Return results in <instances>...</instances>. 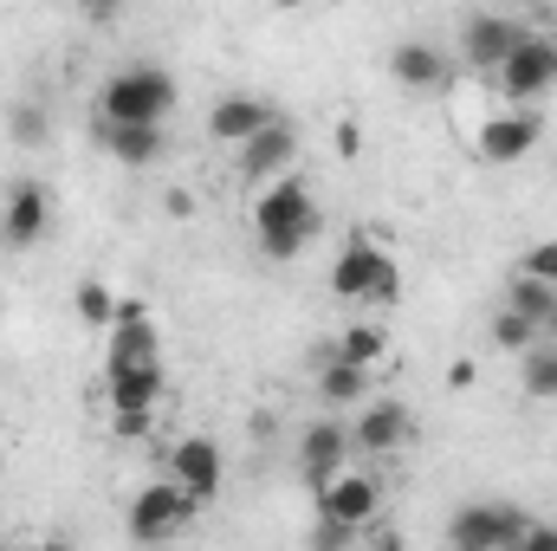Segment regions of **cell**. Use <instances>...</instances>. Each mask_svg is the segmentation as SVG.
Masks as SVG:
<instances>
[{
	"instance_id": "cell-21",
	"label": "cell",
	"mask_w": 557,
	"mask_h": 551,
	"mask_svg": "<svg viewBox=\"0 0 557 551\" xmlns=\"http://www.w3.org/2000/svg\"><path fill=\"white\" fill-rule=\"evenodd\" d=\"M331 357H344V364H357V370H376V364L389 357V331H383L376 318H363V325H350V331L331 344Z\"/></svg>"
},
{
	"instance_id": "cell-2",
	"label": "cell",
	"mask_w": 557,
	"mask_h": 551,
	"mask_svg": "<svg viewBox=\"0 0 557 551\" xmlns=\"http://www.w3.org/2000/svg\"><path fill=\"white\" fill-rule=\"evenodd\" d=\"M331 298L370 305V311H396L403 305V260L376 234H350L337 247V260H331Z\"/></svg>"
},
{
	"instance_id": "cell-13",
	"label": "cell",
	"mask_w": 557,
	"mask_h": 551,
	"mask_svg": "<svg viewBox=\"0 0 557 551\" xmlns=\"http://www.w3.org/2000/svg\"><path fill=\"white\" fill-rule=\"evenodd\" d=\"M52 234V195L39 182H13L0 195V247L7 254H33Z\"/></svg>"
},
{
	"instance_id": "cell-17",
	"label": "cell",
	"mask_w": 557,
	"mask_h": 551,
	"mask_svg": "<svg viewBox=\"0 0 557 551\" xmlns=\"http://www.w3.org/2000/svg\"><path fill=\"white\" fill-rule=\"evenodd\" d=\"M389 78L403 91H441L447 85V52H434L428 39H396L389 46Z\"/></svg>"
},
{
	"instance_id": "cell-23",
	"label": "cell",
	"mask_w": 557,
	"mask_h": 551,
	"mask_svg": "<svg viewBox=\"0 0 557 551\" xmlns=\"http://www.w3.org/2000/svg\"><path fill=\"white\" fill-rule=\"evenodd\" d=\"M506 311H519L525 325H539V331H545V318L557 311V285H545V279H525V273H512V285H506Z\"/></svg>"
},
{
	"instance_id": "cell-28",
	"label": "cell",
	"mask_w": 557,
	"mask_h": 551,
	"mask_svg": "<svg viewBox=\"0 0 557 551\" xmlns=\"http://www.w3.org/2000/svg\"><path fill=\"white\" fill-rule=\"evenodd\" d=\"M149 421H156L149 409H111V434H117V441H143Z\"/></svg>"
},
{
	"instance_id": "cell-26",
	"label": "cell",
	"mask_w": 557,
	"mask_h": 551,
	"mask_svg": "<svg viewBox=\"0 0 557 551\" xmlns=\"http://www.w3.org/2000/svg\"><path fill=\"white\" fill-rule=\"evenodd\" d=\"M539 338H545V331H539V325H525L519 311H493V344H499L506 357H525Z\"/></svg>"
},
{
	"instance_id": "cell-27",
	"label": "cell",
	"mask_w": 557,
	"mask_h": 551,
	"mask_svg": "<svg viewBox=\"0 0 557 551\" xmlns=\"http://www.w3.org/2000/svg\"><path fill=\"white\" fill-rule=\"evenodd\" d=\"M519 273H525V279H545V285H557V241H532V247L519 254Z\"/></svg>"
},
{
	"instance_id": "cell-34",
	"label": "cell",
	"mask_w": 557,
	"mask_h": 551,
	"mask_svg": "<svg viewBox=\"0 0 557 551\" xmlns=\"http://www.w3.org/2000/svg\"><path fill=\"white\" fill-rule=\"evenodd\" d=\"M376 551H409V546H403V532H389V526H383V532H376Z\"/></svg>"
},
{
	"instance_id": "cell-25",
	"label": "cell",
	"mask_w": 557,
	"mask_h": 551,
	"mask_svg": "<svg viewBox=\"0 0 557 551\" xmlns=\"http://www.w3.org/2000/svg\"><path fill=\"white\" fill-rule=\"evenodd\" d=\"M7 137L20 143V149H39V143L52 137V118H46V105H39V98H20V105L7 111Z\"/></svg>"
},
{
	"instance_id": "cell-15",
	"label": "cell",
	"mask_w": 557,
	"mask_h": 551,
	"mask_svg": "<svg viewBox=\"0 0 557 551\" xmlns=\"http://www.w3.org/2000/svg\"><path fill=\"white\" fill-rule=\"evenodd\" d=\"M273 124H278V111L267 98H253V91H234V98H221V105L208 111V137L234 143V149H247L260 131H273Z\"/></svg>"
},
{
	"instance_id": "cell-24",
	"label": "cell",
	"mask_w": 557,
	"mask_h": 551,
	"mask_svg": "<svg viewBox=\"0 0 557 551\" xmlns=\"http://www.w3.org/2000/svg\"><path fill=\"white\" fill-rule=\"evenodd\" d=\"M72 311H78V325L111 331V318H117V292H111L104 279H78V285H72Z\"/></svg>"
},
{
	"instance_id": "cell-30",
	"label": "cell",
	"mask_w": 557,
	"mask_h": 551,
	"mask_svg": "<svg viewBox=\"0 0 557 551\" xmlns=\"http://www.w3.org/2000/svg\"><path fill=\"white\" fill-rule=\"evenodd\" d=\"M512 551H557V519H532L525 539H519Z\"/></svg>"
},
{
	"instance_id": "cell-31",
	"label": "cell",
	"mask_w": 557,
	"mask_h": 551,
	"mask_svg": "<svg viewBox=\"0 0 557 551\" xmlns=\"http://www.w3.org/2000/svg\"><path fill=\"white\" fill-rule=\"evenodd\" d=\"M473 377H480L473 357H454V364H447V390H473Z\"/></svg>"
},
{
	"instance_id": "cell-35",
	"label": "cell",
	"mask_w": 557,
	"mask_h": 551,
	"mask_svg": "<svg viewBox=\"0 0 557 551\" xmlns=\"http://www.w3.org/2000/svg\"><path fill=\"white\" fill-rule=\"evenodd\" d=\"M545 344H557V311L545 318Z\"/></svg>"
},
{
	"instance_id": "cell-14",
	"label": "cell",
	"mask_w": 557,
	"mask_h": 551,
	"mask_svg": "<svg viewBox=\"0 0 557 551\" xmlns=\"http://www.w3.org/2000/svg\"><path fill=\"white\" fill-rule=\"evenodd\" d=\"M350 428L337 421V415H318V421H305L298 428V474H305V487L318 493V487H331L344 467H350Z\"/></svg>"
},
{
	"instance_id": "cell-11",
	"label": "cell",
	"mask_w": 557,
	"mask_h": 551,
	"mask_svg": "<svg viewBox=\"0 0 557 551\" xmlns=\"http://www.w3.org/2000/svg\"><path fill=\"white\" fill-rule=\"evenodd\" d=\"M409 441H416V409H409L403 396H370L363 415L350 421V448L370 454V461H389V454H403Z\"/></svg>"
},
{
	"instance_id": "cell-20",
	"label": "cell",
	"mask_w": 557,
	"mask_h": 551,
	"mask_svg": "<svg viewBox=\"0 0 557 551\" xmlns=\"http://www.w3.org/2000/svg\"><path fill=\"white\" fill-rule=\"evenodd\" d=\"M98 143H104L124 169H149V162L162 156V131H156V124H124V131H104V124H98Z\"/></svg>"
},
{
	"instance_id": "cell-33",
	"label": "cell",
	"mask_w": 557,
	"mask_h": 551,
	"mask_svg": "<svg viewBox=\"0 0 557 551\" xmlns=\"http://www.w3.org/2000/svg\"><path fill=\"white\" fill-rule=\"evenodd\" d=\"M7 551H78L72 539H20V546H7Z\"/></svg>"
},
{
	"instance_id": "cell-7",
	"label": "cell",
	"mask_w": 557,
	"mask_h": 551,
	"mask_svg": "<svg viewBox=\"0 0 557 551\" xmlns=\"http://www.w3.org/2000/svg\"><path fill=\"white\" fill-rule=\"evenodd\" d=\"M545 143V111H486V124L473 131V162H486V169H512V162H525L532 149Z\"/></svg>"
},
{
	"instance_id": "cell-4",
	"label": "cell",
	"mask_w": 557,
	"mask_h": 551,
	"mask_svg": "<svg viewBox=\"0 0 557 551\" xmlns=\"http://www.w3.org/2000/svg\"><path fill=\"white\" fill-rule=\"evenodd\" d=\"M493 91H499L512 111H539L557 91V33H539V26H532V39L493 72Z\"/></svg>"
},
{
	"instance_id": "cell-22",
	"label": "cell",
	"mask_w": 557,
	"mask_h": 551,
	"mask_svg": "<svg viewBox=\"0 0 557 551\" xmlns=\"http://www.w3.org/2000/svg\"><path fill=\"white\" fill-rule=\"evenodd\" d=\"M519 390L532 396V403H557V344H532L525 357H519Z\"/></svg>"
},
{
	"instance_id": "cell-3",
	"label": "cell",
	"mask_w": 557,
	"mask_h": 551,
	"mask_svg": "<svg viewBox=\"0 0 557 551\" xmlns=\"http://www.w3.org/2000/svg\"><path fill=\"white\" fill-rule=\"evenodd\" d=\"M175 78L162 72V65H117L104 85H98V124L104 131H124V124H169V111H175Z\"/></svg>"
},
{
	"instance_id": "cell-9",
	"label": "cell",
	"mask_w": 557,
	"mask_h": 551,
	"mask_svg": "<svg viewBox=\"0 0 557 551\" xmlns=\"http://www.w3.org/2000/svg\"><path fill=\"white\" fill-rule=\"evenodd\" d=\"M162 480H175L195 506H208L221 487H227V454L214 434H182L169 454H162Z\"/></svg>"
},
{
	"instance_id": "cell-12",
	"label": "cell",
	"mask_w": 557,
	"mask_h": 551,
	"mask_svg": "<svg viewBox=\"0 0 557 551\" xmlns=\"http://www.w3.org/2000/svg\"><path fill=\"white\" fill-rule=\"evenodd\" d=\"M149 364H162V331H156V318H149L143 298H117L104 370H149Z\"/></svg>"
},
{
	"instance_id": "cell-1",
	"label": "cell",
	"mask_w": 557,
	"mask_h": 551,
	"mask_svg": "<svg viewBox=\"0 0 557 551\" xmlns=\"http://www.w3.org/2000/svg\"><path fill=\"white\" fill-rule=\"evenodd\" d=\"M324 234V215H318V195H311V182H298V175H278L273 188H260L253 195V241H260V254L267 260H298L311 241Z\"/></svg>"
},
{
	"instance_id": "cell-8",
	"label": "cell",
	"mask_w": 557,
	"mask_h": 551,
	"mask_svg": "<svg viewBox=\"0 0 557 551\" xmlns=\"http://www.w3.org/2000/svg\"><path fill=\"white\" fill-rule=\"evenodd\" d=\"M525 39H532V20H525V13H467V20H460V59H467L473 72H486V78H493Z\"/></svg>"
},
{
	"instance_id": "cell-18",
	"label": "cell",
	"mask_w": 557,
	"mask_h": 551,
	"mask_svg": "<svg viewBox=\"0 0 557 551\" xmlns=\"http://www.w3.org/2000/svg\"><path fill=\"white\" fill-rule=\"evenodd\" d=\"M318 403L337 415V409H363L370 403V370H357V364H344V357H331L324 370H318Z\"/></svg>"
},
{
	"instance_id": "cell-5",
	"label": "cell",
	"mask_w": 557,
	"mask_h": 551,
	"mask_svg": "<svg viewBox=\"0 0 557 551\" xmlns=\"http://www.w3.org/2000/svg\"><path fill=\"white\" fill-rule=\"evenodd\" d=\"M525 526H532V513L512 506V500H467L447 519V546L454 551H512L525 539Z\"/></svg>"
},
{
	"instance_id": "cell-16",
	"label": "cell",
	"mask_w": 557,
	"mask_h": 551,
	"mask_svg": "<svg viewBox=\"0 0 557 551\" xmlns=\"http://www.w3.org/2000/svg\"><path fill=\"white\" fill-rule=\"evenodd\" d=\"M292 156H298V124L278 118L273 131H260V137L240 149V175H247L253 188H273L278 175H292Z\"/></svg>"
},
{
	"instance_id": "cell-6",
	"label": "cell",
	"mask_w": 557,
	"mask_h": 551,
	"mask_svg": "<svg viewBox=\"0 0 557 551\" xmlns=\"http://www.w3.org/2000/svg\"><path fill=\"white\" fill-rule=\"evenodd\" d=\"M124 519H131V539H137V546H175V539L201 519V506H195L175 480H149V487L131 493V513H124Z\"/></svg>"
},
{
	"instance_id": "cell-29",
	"label": "cell",
	"mask_w": 557,
	"mask_h": 551,
	"mask_svg": "<svg viewBox=\"0 0 557 551\" xmlns=\"http://www.w3.org/2000/svg\"><path fill=\"white\" fill-rule=\"evenodd\" d=\"M350 539H357L350 526H331V519L311 526V551H350Z\"/></svg>"
},
{
	"instance_id": "cell-19",
	"label": "cell",
	"mask_w": 557,
	"mask_h": 551,
	"mask_svg": "<svg viewBox=\"0 0 557 551\" xmlns=\"http://www.w3.org/2000/svg\"><path fill=\"white\" fill-rule=\"evenodd\" d=\"M104 403L156 415V403H162V364H149V370H104Z\"/></svg>"
},
{
	"instance_id": "cell-32",
	"label": "cell",
	"mask_w": 557,
	"mask_h": 551,
	"mask_svg": "<svg viewBox=\"0 0 557 551\" xmlns=\"http://www.w3.org/2000/svg\"><path fill=\"white\" fill-rule=\"evenodd\" d=\"M162 208H169L175 221H188V215H195V195H188V188H169V195H162Z\"/></svg>"
},
{
	"instance_id": "cell-10",
	"label": "cell",
	"mask_w": 557,
	"mask_h": 551,
	"mask_svg": "<svg viewBox=\"0 0 557 551\" xmlns=\"http://www.w3.org/2000/svg\"><path fill=\"white\" fill-rule=\"evenodd\" d=\"M318 519L350 526V532L376 526V519H383V480H376L370 467H344L331 487H318Z\"/></svg>"
}]
</instances>
